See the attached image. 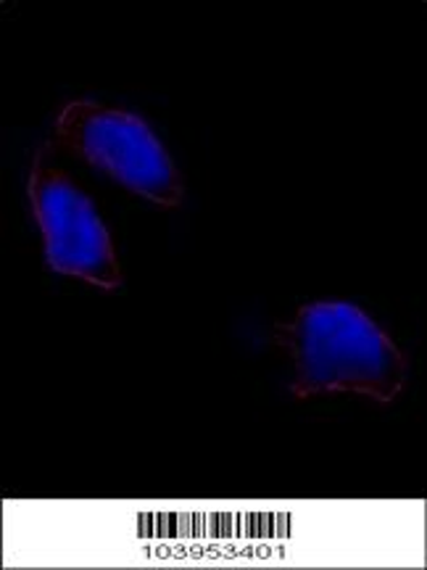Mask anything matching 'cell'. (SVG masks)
Returning a JSON list of instances; mask_svg holds the SVG:
<instances>
[{
  "label": "cell",
  "instance_id": "obj_1",
  "mask_svg": "<svg viewBox=\"0 0 427 570\" xmlns=\"http://www.w3.org/2000/svg\"><path fill=\"white\" fill-rule=\"evenodd\" d=\"M294 362V394H359L394 402L407 381V360L354 304H309L280 333Z\"/></svg>",
  "mask_w": 427,
  "mask_h": 570
},
{
  "label": "cell",
  "instance_id": "obj_3",
  "mask_svg": "<svg viewBox=\"0 0 427 570\" xmlns=\"http://www.w3.org/2000/svg\"><path fill=\"white\" fill-rule=\"evenodd\" d=\"M27 196L40 227L48 267L106 291L122 285L111 235L90 196L53 161V142H42L34 154Z\"/></svg>",
  "mask_w": 427,
  "mask_h": 570
},
{
  "label": "cell",
  "instance_id": "obj_2",
  "mask_svg": "<svg viewBox=\"0 0 427 570\" xmlns=\"http://www.w3.org/2000/svg\"><path fill=\"white\" fill-rule=\"evenodd\" d=\"M53 130L63 146L92 167L103 169L132 194L167 209L182 204L180 173L138 114L80 98L63 106Z\"/></svg>",
  "mask_w": 427,
  "mask_h": 570
}]
</instances>
